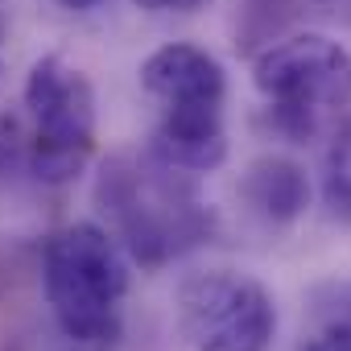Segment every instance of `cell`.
I'll return each mask as SVG.
<instances>
[{
	"mask_svg": "<svg viewBox=\"0 0 351 351\" xmlns=\"http://www.w3.org/2000/svg\"><path fill=\"white\" fill-rule=\"evenodd\" d=\"M54 5H62V9H71V13H91V9L104 5V0H54Z\"/></svg>",
	"mask_w": 351,
	"mask_h": 351,
	"instance_id": "cell-13",
	"label": "cell"
},
{
	"mask_svg": "<svg viewBox=\"0 0 351 351\" xmlns=\"http://www.w3.org/2000/svg\"><path fill=\"white\" fill-rule=\"evenodd\" d=\"M322 203H326L330 219L351 228V116L339 120V128L330 132L326 173H322Z\"/></svg>",
	"mask_w": 351,
	"mask_h": 351,
	"instance_id": "cell-9",
	"label": "cell"
},
{
	"mask_svg": "<svg viewBox=\"0 0 351 351\" xmlns=\"http://www.w3.org/2000/svg\"><path fill=\"white\" fill-rule=\"evenodd\" d=\"M132 5L145 9V13H199L211 0H132Z\"/></svg>",
	"mask_w": 351,
	"mask_h": 351,
	"instance_id": "cell-12",
	"label": "cell"
},
{
	"mask_svg": "<svg viewBox=\"0 0 351 351\" xmlns=\"http://www.w3.org/2000/svg\"><path fill=\"white\" fill-rule=\"evenodd\" d=\"M29 173V124L17 112H0V182Z\"/></svg>",
	"mask_w": 351,
	"mask_h": 351,
	"instance_id": "cell-10",
	"label": "cell"
},
{
	"mask_svg": "<svg viewBox=\"0 0 351 351\" xmlns=\"http://www.w3.org/2000/svg\"><path fill=\"white\" fill-rule=\"evenodd\" d=\"M29 178L66 186L95 153V87L62 54H46L25 75Z\"/></svg>",
	"mask_w": 351,
	"mask_h": 351,
	"instance_id": "cell-4",
	"label": "cell"
},
{
	"mask_svg": "<svg viewBox=\"0 0 351 351\" xmlns=\"http://www.w3.org/2000/svg\"><path fill=\"white\" fill-rule=\"evenodd\" d=\"M42 289L58 330L83 351H112L124 335L128 256L99 223H66L46 240Z\"/></svg>",
	"mask_w": 351,
	"mask_h": 351,
	"instance_id": "cell-2",
	"label": "cell"
},
{
	"mask_svg": "<svg viewBox=\"0 0 351 351\" xmlns=\"http://www.w3.org/2000/svg\"><path fill=\"white\" fill-rule=\"evenodd\" d=\"M157 161L182 173H211L228 161V128L223 108H165L153 132Z\"/></svg>",
	"mask_w": 351,
	"mask_h": 351,
	"instance_id": "cell-7",
	"label": "cell"
},
{
	"mask_svg": "<svg viewBox=\"0 0 351 351\" xmlns=\"http://www.w3.org/2000/svg\"><path fill=\"white\" fill-rule=\"evenodd\" d=\"M252 83L269 104V128L306 145L351 104V54L326 34H293L256 54Z\"/></svg>",
	"mask_w": 351,
	"mask_h": 351,
	"instance_id": "cell-3",
	"label": "cell"
},
{
	"mask_svg": "<svg viewBox=\"0 0 351 351\" xmlns=\"http://www.w3.org/2000/svg\"><path fill=\"white\" fill-rule=\"evenodd\" d=\"M302 351H351V318L330 322L322 335H314Z\"/></svg>",
	"mask_w": 351,
	"mask_h": 351,
	"instance_id": "cell-11",
	"label": "cell"
},
{
	"mask_svg": "<svg viewBox=\"0 0 351 351\" xmlns=\"http://www.w3.org/2000/svg\"><path fill=\"white\" fill-rule=\"evenodd\" d=\"M240 199L261 223L289 228L310 207V178L289 157H256L240 178Z\"/></svg>",
	"mask_w": 351,
	"mask_h": 351,
	"instance_id": "cell-8",
	"label": "cell"
},
{
	"mask_svg": "<svg viewBox=\"0 0 351 351\" xmlns=\"http://www.w3.org/2000/svg\"><path fill=\"white\" fill-rule=\"evenodd\" d=\"M99 207L112 219V236L120 240L124 256H132L145 269H161L173 256H182L211 240L215 215L195 195V186L149 153V161L132 157H108L95 186Z\"/></svg>",
	"mask_w": 351,
	"mask_h": 351,
	"instance_id": "cell-1",
	"label": "cell"
},
{
	"mask_svg": "<svg viewBox=\"0 0 351 351\" xmlns=\"http://www.w3.org/2000/svg\"><path fill=\"white\" fill-rule=\"evenodd\" d=\"M0 71H5V17H0Z\"/></svg>",
	"mask_w": 351,
	"mask_h": 351,
	"instance_id": "cell-14",
	"label": "cell"
},
{
	"mask_svg": "<svg viewBox=\"0 0 351 351\" xmlns=\"http://www.w3.org/2000/svg\"><path fill=\"white\" fill-rule=\"evenodd\" d=\"M178 326L191 351H269L277 306L256 277L207 269L178 285Z\"/></svg>",
	"mask_w": 351,
	"mask_h": 351,
	"instance_id": "cell-5",
	"label": "cell"
},
{
	"mask_svg": "<svg viewBox=\"0 0 351 351\" xmlns=\"http://www.w3.org/2000/svg\"><path fill=\"white\" fill-rule=\"evenodd\" d=\"M141 87L157 108H223L228 75L215 54L191 42H169L141 62Z\"/></svg>",
	"mask_w": 351,
	"mask_h": 351,
	"instance_id": "cell-6",
	"label": "cell"
}]
</instances>
